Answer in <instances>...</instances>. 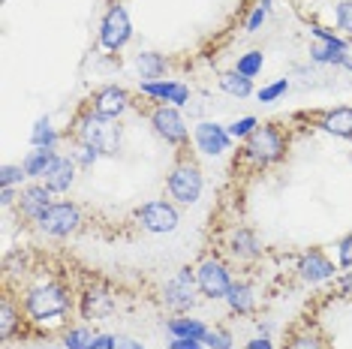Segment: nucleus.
Here are the masks:
<instances>
[{
    "label": "nucleus",
    "instance_id": "1",
    "mask_svg": "<svg viewBox=\"0 0 352 349\" xmlns=\"http://www.w3.org/2000/svg\"><path fill=\"white\" fill-rule=\"evenodd\" d=\"M76 136L82 145L94 148L97 154H106V157H115L118 150H121V124L115 121V117H106L100 112H94L91 109H85L82 115L76 117Z\"/></svg>",
    "mask_w": 352,
    "mask_h": 349
},
{
    "label": "nucleus",
    "instance_id": "2",
    "mask_svg": "<svg viewBox=\"0 0 352 349\" xmlns=\"http://www.w3.org/2000/svg\"><path fill=\"white\" fill-rule=\"evenodd\" d=\"M25 311L34 322H45V319H58L69 311V295L60 286H36L28 292L25 298Z\"/></svg>",
    "mask_w": 352,
    "mask_h": 349
},
{
    "label": "nucleus",
    "instance_id": "3",
    "mask_svg": "<svg viewBox=\"0 0 352 349\" xmlns=\"http://www.w3.org/2000/svg\"><path fill=\"white\" fill-rule=\"evenodd\" d=\"M247 157L256 160L259 166H274L283 160L286 154V139L277 126H256V130L247 136Z\"/></svg>",
    "mask_w": 352,
    "mask_h": 349
},
{
    "label": "nucleus",
    "instance_id": "4",
    "mask_svg": "<svg viewBox=\"0 0 352 349\" xmlns=\"http://www.w3.org/2000/svg\"><path fill=\"white\" fill-rule=\"evenodd\" d=\"M169 193L181 205L199 202V196H202V172H199V166L193 160H187V157L178 160V166L169 174Z\"/></svg>",
    "mask_w": 352,
    "mask_h": 349
},
{
    "label": "nucleus",
    "instance_id": "5",
    "mask_svg": "<svg viewBox=\"0 0 352 349\" xmlns=\"http://www.w3.org/2000/svg\"><path fill=\"white\" fill-rule=\"evenodd\" d=\"M196 286L202 289L205 298H226L229 289H232V280H229V271L220 259H202L196 268Z\"/></svg>",
    "mask_w": 352,
    "mask_h": 349
},
{
    "label": "nucleus",
    "instance_id": "6",
    "mask_svg": "<svg viewBox=\"0 0 352 349\" xmlns=\"http://www.w3.org/2000/svg\"><path fill=\"white\" fill-rule=\"evenodd\" d=\"M130 36H133L130 15H126L124 6H111V10L106 12V19H102V30H100L102 49H109V52L124 49V45L130 43Z\"/></svg>",
    "mask_w": 352,
    "mask_h": 349
},
{
    "label": "nucleus",
    "instance_id": "7",
    "mask_svg": "<svg viewBox=\"0 0 352 349\" xmlns=\"http://www.w3.org/2000/svg\"><path fill=\"white\" fill-rule=\"evenodd\" d=\"M78 226H82V211H78L76 205H69V202L52 205V208L43 214V220H39V229H43L45 235H54V238H63V235L76 232Z\"/></svg>",
    "mask_w": 352,
    "mask_h": 349
},
{
    "label": "nucleus",
    "instance_id": "8",
    "mask_svg": "<svg viewBox=\"0 0 352 349\" xmlns=\"http://www.w3.org/2000/svg\"><path fill=\"white\" fill-rule=\"evenodd\" d=\"M196 274L190 271V268H184V271L175 277V280L166 283V289H163V301H166V307H172L175 313H184V311H190V307L196 304Z\"/></svg>",
    "mask_w": 352,
    "mask_h": 349
},
{
    "label": "nucleus",
    "instance_id": "9",
    "mask_svg": "<svg viewBox=\"0 0 352 349\" xmlns=\"http://www.w3.org/2000/svg\"><path fill=\"white\" fill-rule=\"evenodd\" d=\"M151 124H154L157 136H163L172 145H184L187 142V124H184V117L175 106H157L151 112Z\"/></svg>",
    "mask_w": 352,
    "mask_h": 349
},
{
    "label": "nucleus",
    "instance_id": "10",
    "mask_svg": "<svg viewBox=\"0 0 352 349\" xmlns=\"http://www.w3.org/2000/svg\"><path fill=\"white\" fill-rule=\"evenodd\" d=\"M135 217L142 220V226L148 232H175L178 229V211L172 208L169 202H148L135 211Z\"/></svg>",
    "mask_w": 352,
    "mask_h": 349
},
{
    "label": "nucleus",
    "instance_id": "11",
    "mask_svg": "<svg viewBox=\"0 0 352 349\" xmlns=\"http://www.w3.org/2000/svg\"><path fill=\"white\" fill-rule=\"evenodd\" d=\"M91 106H94V112H100L106 117H118L130 109V93L118 85H109V87H102V91L94 93Z\"/></svg>",
    "mask_w": 352,
    "mask_h": 349
},
{
    "label": "nucleus",
    "instance_id": "12",
    "mask_svg": "<svg viewBox=\"0 0 352 349\" xmlns=\"http://www.w3.org/2000/svg\"><path fill=\"white\" fill-rule=\"evenodd\" d=\"M52 208V190L49 187H25L19 193V211L25 214L28 220H34V223H39L43 220V214Z\"/></svg>",
    "mask_w": 352,
    "mask_h": 349
},
{
    "label": "nucleus",
    "instance_id": "13",
    "mask_svg": "<svg viewBox=\"0 0 352 349\" xmlns=\"http://www.w3.org/2000/svg\"><path fill=\"white\" fill-rule=\"evenodd\" d=\"M229 130H223L220 124H211V121H205V124H199L196 126V145L202 154H211V157H217L223 154V150H229Z\"/></svg>",
    "mask_w": 352,
    "mask_h": 349
},
{
    "label": "nucleus",
    "instance_id": "14",
    "mask_svg": "<svg viewBox=\"0 0 352 349\" xmlns=\"http://www.w3.org/2000/svg\"><path fill=\"white\" fill-rule=\"evenodd\" d=\"M298 271H301V280L322 283V280H328V277H334V265H331V259H328L322 250H310V253H304L301 256Z\"/></svg>",
    "mask_w": 352,
    "mask_h": 349
},
{
    "label": "nucleus",
    "instance_id": "15",
    "mask_svg": "<svg viewBox=\"0 0 352 349\" xmlns=\"http://www.w3.org/2000/svg\"><path fill=\"white\" fill-rule=\"evenodd\" d=\"M43 178H45V187H49L52 193H67V190L73 187V181H76V160H69V157H58Z\"/></svg>",
    "mask_w": 352,
    "mask_h": 349
},
{
    "label": "nucleus",
    "instance_id": "16",
    "mask_svg": "<svg viewBox=\"0 0 352 349\" xmlns=\"http://www.w3.org/2000/svg\"><path fill=\"white\" fill-rule=\"evenodd\" d=\"M142 93H145V97H157L163 102H175V106L190 102V91L178 82H145L142 85Z\"/></svg>",
    "mask_w": 352,
    "mask_h": 349
},
{
    "label": "nucleus",
    "instance_id": "17",
    "mask_svg": "<svg viewBox=\"0 0 352 349\" xmlns=\"http://www.w3.org/2000/svg\"><path fill=\"white\" fill-rule=\"evenodd\" d=\"M115 311V298L106 289H87L82 295V316L85 319H102Z\"/></svg>",
    "mask_w": 352,
    "mask_h": 349
},
{
    "label": "nucleus",
    "instance_id": "18",
    "mask_svg": "<svg viewBox=\"0 0 352 349\" xmlns=\"http://www.w3.org/2000/svg\"><path fill=\"white\" fill-rule=\"evenodd\" d=\"M325 133H334V136L340 139H352V109L340 106V109H331V112L322 115V121H319Z\"/></svg>",
    "mask_w": 352,
    "mask_h": 349
},
{
    "label": "nucleus",
    "instance_id": "19",
    "mask_svg": "<svg viewBox=\"0 0 352 349\" xmlns=\"http://www.w3.org/2000/svg\"><path fill=\"white\" fill-rule=\"evenodd\" d=\"M229 250H232V256H238V259H256L259 256V238H256V232H250V229H235L229 238Z\"/></svg>",
    "mask_w": 352,
    "mask_h": 349
},
{
    "label": "nucleus",
    "instance_id": "20",
    "mask_svg": "<svg viewBox=\"0 0 352 349\" xmlns=\"http://www.w3.org/2000/svg\"><path fill=\"white\" fill-rule=\"evenodd\" d=\"M58 160V154H54V148H34L28 154V160L21 163L28 172V178H43L45 172H49V166Z\"/></svg>",
    "mask_w": 352,
    "mask_h": 349
},
{
    "label": "nucleus",
    "instance_id": "21",
    "mask_svg": "<svg viewBox=\"0 0 352 349\" xmlns=\"http://www.w3.org/2000/svg\"><path fill=\"white\" fill-rule=\"evenodd\" d=\"M135 69L142 73V78H145V82H157V78L166 73V60H163V54L142 52L139 58H135Z\"/></svg>",
    "mask_w": 352,
    "mask_h": 349
},
{
    "label": "nucleus",
    "instance_id": "22",
    "mask_svg": "<svg viewBox=\"0 0 352 349\" xmlns=\"http://www.w3.org/2000/svg\"><path fill=\"white\" fill-rule=\"evenodd\" d=\"M226 301H229L232 313H253V304H256L253 289L247 286V283H232V289H229Z\"/></svg>",
    "mask_w": 352,
    "mask_h": 349
},
{
    "label": "nucleus",
    "instance_id": "23",
    "mask_svg": "<svg viewBox=\"0 0 352 349\" xmlns=\"http://www.w3.org/2000/svg\"><path fill=\"white\" fill-rule=\"evenodd\" d=\"M220 87L226 93H232V97H250V93H253V82L247 76L238 73V69H235V73L220 76Z\"/></svg>",
    "mask_w": 352,
    "mask_h": 349
},
{
    "label": "nucleus",
    "instance_id": "24",
    "mask_svg": "<svg viewBox=\"0 0 352 349\" xmlns=\"http://www.w3.org/2000/svg\"><path fill=\"white\" fill-rule=\"evenodd\" d=\"M169 331L175 337H190V340H202L208 335V328L199 319H172Z\"/></svg>",
    "mask_w": 352,
    "mask_h": 349
},
{
    "label": "nucleus",
    "instance_id": "25",
    "mask_svg": "<svg viewBox=\"0 0 352 349\" xmlns=\"http://www.w3.org/2000/svg\"><path fill=\"white\" fill-rule=\"evenodd\" d=\"M19 322H21V316H19V311H15V304L10 298H3V304H0V337L10 340L15 335V325Z\"/></svg>",
    "mask_w": 352,
    "mask_h": 349
},
{
    "label": "nucleus",
    "instance_id": "26",
    "mask_svg": "<svg viewBox=\"0 0 352 349\" xmlns=\"http://www.w3.org/2000/svg\"><path fill=\"white\" fill-rule=\"evenodd\" d=\"M30 142H34V148H54V142H58V133L52 130L49 117H39V121H36Z\"/></svg>",
    "mask_w": 352,
    "mask_h": 349
},
{
    "label": "nucleus",
    "instance_id": "27",
    "mask_svg": "<svg viewBox=\"0 0 352 349\" xmlns=\"http://www.w3.org/2000/svg\"><path fill=\"white\" fill-rule=\"evenodd\" d=\"M94 340L97 335L87 328H69L67 335H63V346L67 349H94Z\"/></svg>",
    "mask_w": 352,
    "mask_h": 349
},
{
    "label": "nucleus",
    "instance_id": "28",
    "mask_svg": "<svg viewBox=\"0 0 352 349\" xmlns=\"http://www.w3.org/2000/svg\"><path fill=\"white\" fill-rule=\"evenodd\" d=\"M286 349H325V344H322V337H319V335H310V331H298V335L289 337Z\"/></svg>",
    "mask_w": 352,
    "mask_h": 349
},
{
    "label": "nucleus",
    "instance_id": "29",
    "mask_svg": "<svg viewBox=\"0 0 352 349\" xmlns=\"http://www.w3.org/2000/svg\"><path fill=\"white\" fill-rule=\"evenodd\" d=\"M259 69H262V52H247L244 58L238 60V73L247 76V78H253Z\"/></svg>",
    "mask_w": 352,
    "mask_h": 349
},
{
    "label": "nucleus",
    "instance_id": "30",
    "mask_svg": "<svg viewBox=\"0 0 352 349\" xmlns=\"http://www.w3.org/2000/svg\"><path fill=\"white\" fill-rule=\"evenodd\" d=\"M202 344L205 346H211V349H232V335L229 331H223V328H208V335L202 337Z\"/></svg>",
    "mask_w": 352,
    "mask_h": 349
},
{
    "label": "nucleus",
    "instance_id": "31",
    "mask_svg": "<svg viewBox=\"0 0 352 349\" xmlns=\"http://www.w3.org/2000/svg\"><path fill=\"white\" fill-rule=\"evenodd\" d=\"M28 178L25 166H3V172H0V187H12V184H21V181Z\"/></svg>",
    "mask_w": 352,
    "mask_h": 349
},
{
    "label": "nucleus",
    "instance_id": "32",
    "mask_svg": "<svg viewBox=\"0 0 352 349\" xmlns=\"http://www.w3.org/2000/svg\"><path fill=\"white\" fill-rule=\"evenodd\" d=\"M253 130H256V117H241V121H235L229 126V136L232 139H244V136H250Z\"/></svg>",
    "mask_w": 352,
    "mask_h": 349
},
{
    "label": "nucleus",
    "instance_id": "33",
    "mask_svg": "<svg viewBox=\"0 0 352 349\" xmlns=\"http://www.w3.org/2000/svg\"><path fill=\"white\" fill-rule=\"evenodd\" d=\"M286 87H289V82H286V78H280L277 85H271V87H262V91H259V100H262V102H271V100H277L280 93H286Z\"/></svg>",
    "mask_w": 352,
    "mask_h": 349
},
{
    "label": "nucleus",
    "instance_id": "34",
    "mask_svg": "<svg viewBox=\"0 0 352 349\" xmlns=\"http://www.w3.org/2000/svg\"><path fill=\"white\" fill-rule=\"evenodd\" d=\"M314 34L322 39V43L328 45V49H334V52H346V43H343V39H338L334 34H328V30H322V27H314Z\"/></svg>",
    "mask_w": 352,
    "mask_h": 349
},
{
    "label": "nucleus",
    "instance_id": "35",
    "mask_svg": "<svg viewBox=\"0 0 352 349\" xmlns=\"http://www.w3.org/2000/svg\"><path fill=\"white\" fill-rule=\"evenodd\" d=\"M265 15H268V0H265L262 6H256V10H253L250 21H247V30H250V34H253V30H259V25L265 21Z\"/></svg>",
    "mask_w": 352,
    "mask_h": 349
},
{
    "label": "nucleus",
    "instance_id": "36",
    "mask_svg": "<svg viewBox=\"0 0 352 349\" xmlns=\"http://www.w3.org/2000/svg\"><path fill=\"white\" fill-rule=\"evenodd\" d=\"M338 253H340V268H352V235L343 238Z\"/></svg>",
    "mask_w": 352,
    "mask_h": 349
},
{
    "label": "nucleus",
    "instance_id": "37",
    "mask_svg": "<svg viewBox=\"0 0 352 349\" xmlns=\"http://www.w3.org/2000/svg\"><path fill=\"white\" fill-rule=\"evenodd\" d=\"M338 27L340 30H352V3H340L338 6Z\"/></svg>",
    "mask_w": 352,
    "mask_h": 349
},
{
    "label": "nucleus",
    "instance_id": "38",
    "mask_svg": "<svg viewBox=\"0 0 352 349\" xmlns=\"http://www.w3.org/2000/svg\"><path fill=\"white\" fill-rule=\"evenodd\" d=\"M97 150H94V148H87V145H82V148H78L76 150V163L78 166H94V163H97Z\"/></svg>",
    "mask_w": 352,
    "mask_h": 349
},
{
    "label": "nucleus",
    "instance_id": "39",
    "mask_svg": "<svg viewBox=\"0 0 352 349\" xmlns=\"http://www.w3.org/2000/svg\"><path fill=\"white\" fill-rule=\"evenodd\" d=\"M172 349H202V340H190V337H175Z\"/></svg>",
    "mask_w": 352,
    "mask_h": 349
},
{
    "label": "nucleus",
    "instance_id": "40",
    "mask_svg": "<svg viewBox=\"0 0 352 349\" xmlns=\"http://www.w3.org/2000/svg\"><path fill=\"white\" fill-rule=\"evenodd\" d=\"M118 346V337L111 335H97V340H94V349H115Z\"/></svg>",
    "mask_w": 352,
    "mask_h": 349
},
{
    "label": "nucleus",
    "instance_id": "41",
    "mask_svg": "<svg viewBox=\"0 0 352 349\" xmlns=\"http://www.w3.org/2000/svg\"><path fill=\"white\" fill-rule=\"evenodd\" d=\"M115 349H145L139 344V340H133V337H118V346Z\"/></svg>",
    "mask_w": 352,
    "mask_h": 349
},
{
    "label": "nucleus",
    "instance_id": "42",
    "mask_svg": "<svg viewBox=\"0 0 352 349\" xmlns=\"http://www.w3.org/2000/svg\"><path fill=\"white\" fill-rule=\"evenodd\" d=\"M247 349H274V346H271L268 337H256V340H250V344H247Z\"/></svg>",
    "mask_w": 352,
    "mask_h": 349
},
{
    "label": "nucleus",
    "instance_id": "43",
    "mask_svg": "<svg viewBox=\"0 0 352 349\" xmlns=\"http://www.w3.org/2000/svg\"><path fill=\"white\" fill-rule=\"evenodd\" d=\"M15 202V193H12V187H3V205L10 208V205Z\"/></svg>",
    "mask_w": 352,
    "mask_h": 349
}]
</instances>
